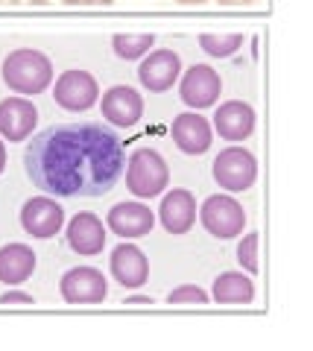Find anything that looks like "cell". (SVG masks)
I'll return each instance as SVG.
<instances>
[{
    "instance_id": "1",
    "label": "cell",
    "mask_w": 313,
    "mask_h": 351,
    "mask_svg": "<svg viewBox=\"0 0 313 351\" xmlns=\"http://www.w3.org/2000/svg\"><path fill=\"white\" fill-rule=\"evenodd\" d=\"M123 144L103 123H59L38 132L24 152V170L53 196H103L123 173Z\"/></svg>"
},
{
    "instance_id": "2",
    "label": "cell",
    "mask_w": 313,
    "mask_h": 351,
    "mask_svg": "<svg viewBox=\"0 0 313 351\" xmlns=\"http://www.w3.org/2000/svg\"><path fill=\"white\" fill-rule=\"evenodd\" d=\"M3 82L15 94H41L53 82V62L41 50H12L3 59Z\"/></svg>"
},
{
    "instance_id": "3",
    "label": "cell",
    "mask_w": 313,
    "mask_h": 351,
    "mask_svg": "<svg viewBox=\"0 0 313 351\" xmlns=\"http://www.w3.org/2000/svg\"><path fill=\"white\" fill-rule=\"evenodd\" d=\"M170 184V170L167 161L158 156L155 149L141 147L129 156L126 164V188L132 191L138 199H153V196L164 193V188Z\"/></svg>"
},
{
    "instance_id": "4",
    "label": "cell",
    "mask_w": 313,
    "mask_h": 351,
    "mask_svg": "<svg viewBox=\"0 0 313 351\" xmlns=\"http://www.w3.org/2000/svg\"><path fill=\"white\" fill-rule=\"evenodd\" d=\"M214 179L220 188L240 193L249 191L258 179V161L249 149L243 147H225L217 158H214Z\"/></svg>"
},
{
    "instance_id": "5",
    "label": "cell",
    "mask_w": 313,
    "mask_h": 351,
    "mask_svg": "<svg viewBox=\"0 0 313 351\" xmlns=\"http://www.w3.org/2000/svg\"><path fill=\"white\" fill-rule=\"evenodd\" d=\"M199 219L202 226L208 228V234L220 237V240H229L243 234V226H246V211L243 205L231 199V196H208L199 208Z\"/></svg>"
},
{
    "instance_id": "6",
    "label": "cell",
    "mask_w": 313,
    "mask_h": 351,
    "mask_svg": "<svg viewBox=\"0 0 313 351\" xmlns=\"http://www.w3.org/2000/svg\"><path fill=\"white\" fill-rule=\"evenodd\" d=\"M97 97H100V85L88 71H64L53 88V100L64 112H88Z\"/></svg>"
},
{
    "instance_id": "7",
    "label": "cell",
    "mask_w": 313,
    "mask_h": 351,
    "mask_svg": "<svg viewBox=\"0 0 313 351\" xmlns=\"http://www.w3.org/2000/svg\"><path fill=\"white\" fill-rule=\"evenodd\" d=\"M62 299L68 304H100L109 295V284H105L103 272L94 267H73L62 276Z\"/></svg>"
},
{
    "instance_id": "8",
    "label": "cell",
    "mask_w": 313,
    "mask_h": 351,
    "mask_svg": "<svg viewBox=\"0 0 313 351\" xmlns=\"http://www.w3.org/2000/svg\"><path fill=\"white\" fill-rule=\"evenodd\" d=\"M21 226H24L27 234L38 237V240L56 237L64 226V208L56 199H50V196L27 199L24 208H21Z\"/></svg>"
},
{
    "instance_id": "9",
    "label": "cell",
    "mask_w": 313,
    "mask_h": 351,
    "mask_svg": "<svg viewBox=\"0 0 313 351\" xmlns=\"http://www.w3.org/2000/svg\"><path fill=\"white\" fill-rule=\"evenodd\" d=\"M220 91H223L220 73L214 71L211 64H193V68H188L185 76H181V85H179L181 103L190 106V108L214 106L220 100Z\"/></svg>"
},
{
    "instance_id": "10",
    "label": "cell",
    "mask_w": 313,
    "mask_h": 351,
    "mask_svg": "<svg viewBox=\"0 0 313 351\" xmlns=\"http://www.w3.org/2000/svg\"><path fill=\"white\" fill-rule=\"evenodd\" d=\"M179 73H181L179 53L176 50H155L141 62L138 80H141L147 91L161 94V91H167V88H173V82L179 80Z\"/></svg>"
},
{
    "instance_id": "11",
    "label": "cell",
    "mask_w": 313,
    "mask_h": 351,
    "mask_svg": "<svg viewBox=\"0 0 313 351\" xmlns=\"http://www.w3.org/2000/svg\"><path fill=\"white\" fill-rule=\"evenodd\" d=\"M105 223H109V228L117 237L135 240V237H144L153 232L155 214L141 202H117L109 211V217H105Z\"/></svg>"
},
{
    "instance_id": "12",
    "label": "cell",
    "mask_w": 313,
    "mask_h": 351,
    "mask_svg": "<svg viewBox=\"0 0 313 351\" xmlns=\"http://www.w3.org/2000/svg\"><path fill=\"white\" fill-rule=\"evenodd\" d=\"M103 117L114 126H135L144 117V100L135 88L129 85H114L103 94Z\"/></svg>"
},
{
    "instance_id": "13",
    "label": "cell",
    "mask_w": 313,
    "mask_h": 351,
    "mask_svg": "<svg viewBox=\"0 0 313 351\" xmlns=\"http://www.w3.org/2000/svg\"><path fill=\"white\" fill-rule=\"evenodd\" d=\"M158 217H161V226H164L170 234H188L193 223H197V199H193V193L185 188L170 191V193H164V199H161Z\"/></svg>"
},
{
    "instance_id": "14",
    "label": "cell",
    "mask_w": 313,
    "mask_h": 351,
    "mask_svg": "<svg viewBox=\"0 0 313 351\" xmlns=\"http://www.w3.org/2000/svg\"><path fill=\"white\" fill-rule=\"evenodd\" d=\"M38 112L27 97H9L0 103V135L6 141H27L36 129Z\"/></svg>"
},
{
    "instance_id": "15",
    "label": "cell",
    "mask_w": 313,
    "mask_h": 351,
    "mask_svg": "<svg viewBox=\"0 0 313 351\" xmlns=\"http://www.w3.org/2000/svg\"><path fill=\"white\" fill-rule=\"evenodd\" d=\"M214 129L225 141H246L255 132V108L243 100H229L214 114Z\"/></svg>"
},
{
    "instance_id": "16",
    "label": "cell",
    "mask_w": 313,
    "mask_h": 351,
    "mask_svg": "<svg viewBox=\"0 0 313 351\" xmlns=\"http://www.w3.org/2000/svg\"><path fill=\"white\" fill-rule=\"evenodd\" d=\"M112 276L121 287H141L149 278V261L138 246L132 243H121L112 252Z\"/></svg>"
},
{
    "instance_id": "17",
    "label": "cell",
    "mask_w": 313,
    "mask_h": 351,
    "mask_svg": "<svg viewBox=\"0 0 313 351\" xmlns=\"http://www.w3.org/2000/svg\"><path fill=\"white\" fill-rule=\"evenodd\" d=\"M173 141L188 156H202L211 147V123L197 112H185L173 120Z\"/></svg>"
},
{
    "instance_id": "18",
    "label": "cell",
    "mask_w": 313,
    "mask_h": 351,
    "mask_svg": "<svg viewBox=\"0 0 313 351\" xmlns=\"http://www.w3.org/2000/svg\"><path fill=\"white\" fill-rule=\"evenodd\" d=\"M68 246L77 255H100L105 246V228L100 223V217L91 211L77 214L68 223Z\"/></svg>"
},
{
    "instance_id": "19",
    "label": "cell",
    "mask_w": 313,
    "mask_h": 351,
    "mask_svg": "<svg viewBox=\"0 0 313 351\" xmlns=\"http://www.w3.org/2000/svg\"><path fill=\"white\" fill-rule=\"evenodd\" d=\"M36 272V252L27 243H9L0 249V281L15 287Z\"/></svg>"
},
{
    "instance_id": "20",
    "label": "cell",
    "mask_w": 313,
    "mask_h": 351,
    "mask_svg": "<svg viewBox=\"0 0 313 351\" xmlns=\"http://www.w3.org/2000/svg\"><path fill=\"white\" fill-rule=\"evenodd\" d=\"M214 299L220 304H249L255 299V284L243 272H223L214 281Z\"/></svg>"
},
{
    "instance_id": "21",
    "label": "cell",
    "mask_w": 313,
    "mask_h": 351,
    "mask_svg": "<svg viewBox=\"0 0 313 351\" xmlns=\"http://www.w3.org/2000/svg\"><path fill=\"white\" fill-rule=\"evenodd\" d=\"M153 36H147V32H141V36H129V32H117V36L112 38V47H114V53L121 59H126V62H132V59H141L144 53L153 47Z\"/></svg>"
},
{
    "instance_id": "22",
    "label": "cell",
    "mask_w": 313,
    "mask_h": 351,
    "mask_svg": "<svg viewBox=\"0 0 313 351\" xmlns=\"http://www.w3.org/2000/svg\"><path fill=\"white\" fill-rule=\"evenodd\" d=\"M199 44L208 56L225 59V56H234V53L243 47V36L240 32H231V36H214V32H205V36H199Z\"/></svg>"
},
{
    "instance_id": "23",
    "label": "cell",
    "mask_w": 313,
    "mask_h": 351,
    "mask_svg": "<svg viewBox=\"0 0 313 351\" xmlns=\"http://www.w3.org/2000/svg\"><path fill=\"white\" fill-rule=\"evenodd\" d=\"M258 243H261V237H258V232H252V234H246L243 240H240V246H237V261H240V267L246 269V272H258Z\"/></svg>"
},
{
    "instance_id": "24",
    "label": "cell",
    "mask_w": 313,
    "mask_h": 351,
    "mask_svg": "<svg viewBox=\"0 0 313 351\" xmlns=\"http://www.w3.org/2000/svg\"><path fill=\"white\" fill-rule=\"evenodd\" d=\"M170 304H208V293L193 287V284H181V287H176L170 295H167Z\"/></svg>"
},
{
    "instance_id": "25",
    "label": "cell",
    "mask_w": 313,
    "mask_h": 351,
    "mask_svg": "<svg viewBox=\"0 0 313 351\" xmlns=\"http://www.w3.org/2000/svg\"><path fill=\"white\" fill-rule=\"evenodd\" d=\"M0 304H32V295L29 293H18V290H9L0 295Z\"/></svg>"
},
{
    "instance_id": "26",
    "label": "cell",
    "mask_w": 313,
    "mask_h": 351,
    "mask_svg": "<svg viewBox=\"0 0 313 351\" xmlns=\"http://www.w3.org/2000/svg\"><path fill=\"white\" fill-rule=\"evenodd\" d=\"M68 6H109L112 0H64Z\"/></svg>"
},
{
    "instance_id": "27",
    "label": "cell",
    "mask_w": 313,
    "mask_h": 351,
    "mask_svg": "<svg viewBox=\"0 0 313 351\" xmlns=\"http://www.w3.org/2000/svg\"><path fill=\"white\" fill-rule=\"evenodd\" d=\"M217 3H223V6H249L252 0H217Z\"/></svg>"
},
{
    "instance_id": "28",
    "label": "cell",
    "mask_w": 313,
    "mask_h": 351,
    "mask_svg": "<svg viewBox=\"0 0 313 351\" xmlns=\"http://www.w3.org/2000/svg\"><path fill=\"white\" fill-rule=\"evenodd\" d=\"M126 304H153V299H144V295H135V299H126Z\"/></svg>"
},
{
    "instance_id": "29",
    "label": "cell",
    "mask_w": 313,
    "mask_h": 351,
    "mask_svg": "<svg viewBox=\"0 0 313 351\" xmlns=\"http://www.w3.org/2000/svg\"><path fill=\"white\" fill-rule=\"evenodd\" d=\"M6 170V147H3V141H0V173Z\"/></svg>"
},
{
    "instance_id": "30",
    "label": "cell",
    "mask_w": 313,
    "mask_h": 351,
    "mask_svg": "<svg viewBox=\"0 0 313 351\" xmlns=\"http://www.w3.org/2000/svg\"><path fill=\"white\" fill-rule=\"evenodd\" d=\"M179 3H185V6H197V3H205V0H179Z\"/></svg>"
},
{
    "instance_id": "31",
    "label": "cell",
    "mask_w": 313,
    "mask_h": 351,
    "mask_svg": "<svg viewBox=\"0 0 313 351\" xmlns=\"http://www.w3.org/2000/svg\"><path fill=\"white\" fill-rule=\"evenodd\" d=\"M18 0H0V6H15Z\"/></svg>"
}]
</instances>
